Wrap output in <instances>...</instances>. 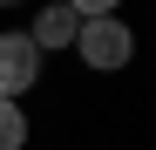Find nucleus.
Masks as SVG:
<instances>
[{
  "mask_svg": "<svg viewBox=\"0 0 156 150\" xmlns=\"http://www.w3.org/2000/svg\"><path fill=\"white\" fill-rule=\"evenodd\" d=\"M41 75V48L27 34H0V103H20Z\"/></svg>",
  "mask_w": 156,
  "mask_h": 150,
  "instance_id": "2",
  "label": "nucleus"
},
{
  "mask_svg": "<svg viewBox=\"0 0 156 150\" xmlns=\"http://www.w3.org/2000/svg\"><path fill=\"white\" fill-rule=\"evenodd\" d=\"M75 34H82V14L61 7V0H55V7H41V21L27 28V41H34V48H75Z\"/></svg>",
  "mask_w": 156,
  "mask_h": 150,
  "instance_id": "3",
  "label": "nucleus"
},
{
  "mask_svg": "<svg viewBox=\"0 0 156 150\" xmlns=\"http://www.w3.org/2000/svg\"><path fill=\"white\" fill-rule=\"evenodd\" d=\"M20 143H27V109L0 103V150H20Z\"/></svg>",
  "mask_w": 156,
  "mask_h": 150,
  "instance_id": "4",
  "label": "nucleus"
},
{
  "mask_svg": "<svg viewBox=\"0 0 156 150\" xmlns=\"http://www.w3.org/2000/svg\"><path fill=\"white\" fill-rule=\"evenodd\" d=\"M75 48H82V62H88V68H122L129 55H136V34H129L115 14H102V21H82Z\"/></svg>",
  "mask_w": 156,
  "mask_h": 150,
  "instance_id": "1",
  "label": "nucleus"
}]
</instances>
